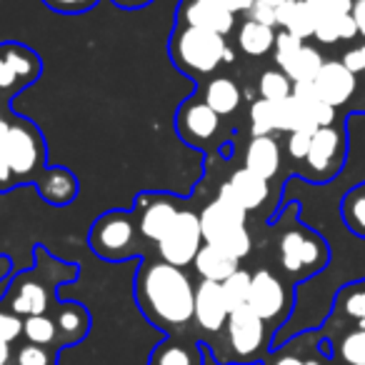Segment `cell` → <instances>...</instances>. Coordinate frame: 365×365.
Returning a JSON list of instances; mask_svg holds the SVG:
<instances>
[{
    "mask_svg": "<svg viewBox=\"0 0 365 365\" xmlns=\"http://www.w3.org/2000/svg\"><path fill=\"white\" fill-rule=\"evenodd\" d=\"M135 298L153 325L182 330L193 320L195 288L182 268L170 263H145L135 278Z\"/></svg>",
    "mask_w": 365,
    "mask_h": 365,
    "instance_id": "obj_1",
    "label": "cell"
},
{
    "mask_svg": "<svg viewBox=\"0 0 365 365\" xmlns=\"http://www.w3.org/2000/svg\"><path fill=\"white\" fill-rule=\"evenodd\" d=\"M200 218V230H203V240L210 245H218L235 260H243L253 248V240L248 233V210L233 198L228 185L223 182L218 198L210 200L203 208Z\"/></svg>",
    "mask_w": 365,
    "mask_h": 365,
    "instance_id": "obj_2",
    "label": "cell"
},
{
    "mask_svg": "<svg viewBox=\"0 0 365 365\" xmlns=\"http://www.w3.org/2000/svg\"><path fill=\"white\" fill-rule=\"evenodd\" d=\"M170 53L175 66L180 71L193 73V76H208V73L218 71L223 61L233 58L225 36L193 26H182L173 33Z\"/></svg>",
    "mask_w": 365,
    "mask_h": 365,
    "instance_id": "obj_3",
    "label": "cell"
},
{
    "mask_svg": "<svg viewBox=\"0 0 365 365\" xmlns=\"http://www.w3.org/2000/svg\"><path fill=\"white\" fill-rule=\"evenodd\" d=\"M6 150L11 160L13 175L18 180L33 178L46 163L43 138L28 120H13L6 128Z\"/></svg>",
    "mask_w": 365,
    "mask_h": 365,
    "instance_id": "obj_4",
    "label": "cell"
},
{
    "mask_svg": "<svg viewBox=\"0 0 365 365\" xmlns=\"http://www.w3.org/2000/svg\"><path fill=\"white\" fill-rule=\"evenodd\" d=\"M265 325L268 323L250 305H240V308L230 310L228 323H225V333H228V348L233 360L250 363V360L263 355Z\"/></svg>",
    "mask_w": 365,
    "mask_h": 365,
    "instance_id": "obj_5",
    "label": "cell"
},
{
    "mask_svg": "<svg viewBox=\"0 0 365 365\" xmlns=\"http://www.w3.org/2000/svg\"><path fill=\"white\" fill-rule=\"evenodd\" d=\"M203 230H200V218L193 210H178L175 223L165 233V238L158 243L160 258L178 268H185L193 263L198 250L203 248Z\"/></svg>",
    "mask_w": 365,
    "mask_h": 365,
    "instance_id": "obj_6",
    "label": "cell"
},
{
    "mask_svg": "<svg viewBox=\"0 0 365 365\" xmlns=\"http://www.w3.org/2000/svg\"><path fill=\"white\" fill-rule=\"evenodd\" d=\"M328 260V250L325 243L318 235L308 233V230H288L280 238V263L288 273L293 275H310L320 270Z\"/></svg>",
    "mask_w": 365,
    "mask_h": 365,
    "instance_id": "obj_7",
    "label": "cell"
},
{
    "mask_svg": "<svg viewBox=\"0 0 365 365\" xmlns=\"http://www.w3.org/2000/svg\"><path fill=\"white\" fill-rule=\"evenodd\" d=\"M135 223L125 213H108L91 230V248L106 260H120L133 250Z\"/></svg>",
    "mask_w": 365,
    "mask_h": 365,
    "instance_id": "obj_8",
    "label": "cell"
},
{
    "mask_svg": "<svg viewBox=\"0 0 365 365\" xmlns=\"http://www.w3.org/2000/svg\"><path fill=\"white\" fill-rule=\"evenodd\" d=\"M248 305L265 320V323H278L288 313V290L283 280L273 275L270 270H258L253 273V285H250Z\"/></svg>",
    "mask_w": 365,
    "mask_h": 365,
    "instance_id": "obj_9",
    "label": "cell"
},
{
    "mask_svg": "<svg viewBox=\"0 0 365 365\" xmlns=\"http://www.w3.org/2000/svg\"><path fill=\"white\" fill-rule=\"evenodd\" d=\"M343 150H345V140L338 128H333V125L318 128V130L313 133L308 158H305L310 178H315V180L333 178L340 168V160H343Z\"/></svg>",
    "mask_w": 365,
    "mask_h": 365,
    "instance_id": "obj_10",
    "label": "cell"
},
{
    "mask_svg": "<svg viewBox=\"0 0 365 365\" xmlns=\"http://www.w3.org/2000/svg\"><path fill=\"white\" fill-rule=\"evenodd\" d=\"M228 300L223 295L220 283L213 280H200L195 288V305H193V320L205 333H218L228 323Z\"/></svg>",
    "mask_w": 365,
    "mask_h": 365,
    "instance_id": "obj_11",
    "label": "cell"
},
{
    "mask_svg": "<svg viewBox=\"0 0 365 365\" xmlns=\"http://www.w3.org/2000/svg\"><path fill=\"white\" fill-rule=\"evenodd\" d=\"M220 115L205 101H190L178 113V133L190 145H203L218 133Z\"/></svg>",
    "mask_w": 365,
    "mask_h": 365,
    "instance_id": "obj_12",
    "label": "cell"
},
{
    "mask_svg": "<svg viewBox=\"0 0 365 365\" xmlns=\"http://www.w3.org/2000/svg\"><path fill=\"white\" fill-rule=\"evenodd\" d=\"M313 86L328 106L340 108L343 103H348L353 98L358 81H355V73H350L340 61H325L320 73L315 76Z\"/></svg>",
    "mask_w": 365,
    "mask_h": 365,
    "instance_id": "obj_13",
    "label": "cell"
},
{
    "mask_svg": "<svg viewBox=\"0 0 365 365\" xmlns=\"http://www.w3.org/2000/svg\"><path fill=\"white\" fill-rule=\"evenodd\" d=\"M182 23L218 33V36H228L235 28V13H230L228 8L213 3V0H188L182 6Z\"/></svg>",
    "mask_w": 365,
    "mask_h": 365,
    "instance_id": "obj_14",
    "label": "cell"
},
{
    "mask_svg": "<svg viewBox=\"0 0 365 365\" xmlns=\"http://www.w3.org/2000/svg\"><path fill=\"white\" fill-rule=\"evenodd\" d=\"M228 190L233 193V198L238 200L240 205H243L245 210H255L260 208V205L268 200L270 195V185L265 178L255 175L253 170H248V168H240V170H235L233 175L228 178Z\"/></svg>",
    "mask_w": 365,
    "mask_h": 365,
    "instance_id": "obj_15",
    "label": "cell"
},
{
    "mask_svg": "<svg viewBox=\"0 0 365 365\" xmlns=\"http://www.w3.org/2000/svg\"><path fill=\"white\" fill-rule=\"evenodd\" d=\"M245 165L248 170H253L255 175L270 178L278 175L280 170V148L278 143L273 140L270 135H260V138H250L248 148H245Z\"/></svg>",
    "mask_w": 365,
    "mask_h": 365,
    "instance_id": "obj_16",
    "label": "cell"
},
{
    "mask_svg": "<svg viewBox=\"0 0 365 365\" xmlns=\"http://www.w3.org/2000/svg\"><path fill=\"white\" fill-rule=\"evenodd\" d=\"M178 218V208L168 198H158L153 203H145L140 218H138V230H140L143 238L153 240V243H160L165 238V233L170 230V225Z\"/></svg>",
    "mask_w": 365,
    "mask_h": 365,
    "instance_id": "obj_17",
    "label": "cell"
},
{
    "mask_svg": "<svg viewBox=\"0 0 365 365\" xmlns=\"http://www.w3.org/2000/svg\"><path fill=\"white\" fill-rule=\"evenodd\" d=\"M195 270L203 280H213V283H223L228 275H233L238 270V260L233 255H228L218 245L203 243V248L198 250L193 260Z\"/></svg>",
    "mask_w": 365,
    "mask_h": 365,
    "instance_id": "obj_18",
    "label": "cell"
},
{
    "mask_svg": "<svg viewBox=\"0 0 365 365\" xmlns=\"http://www.w3.org/2000/svg\"><path fill=\"white\" fill-rule=\"evenodd\" d=\"M278 26L285 33L300 38H313L315 33V13L310 11L308 0H285L278 11Z\"/></svg>",
    "mask_w": 365,
    "mask_h": 365,
    "instance_id": "obj_19",
    "label": "cell"
},
{
    "mask_svg": "<svg viewBox=\"0 0 365 365\" xmlns=\"http://www.w3.org/2000/svg\"><path fill=\"white\" fill-rule=\"evenodd\" d=\"M38 188L51 205H68L78 193V180L66 168H53L38 180Z\"/></svg>",
    "mask_w": 365,
    "mask_h": 365,
    "instance_id": "obj_20",
    "label": "cell"
},
{
    "mask_svg": "<svg viewBox=\"0 0 365 365\" xmlns=\"http://www.w3.org/2000/svg\"><path fill=\"white\" fill-rule=\"evenodd\" d=\"M56 325H58V340L61 343H78L81 338H86L88 325H91V315L83 305L78 303H66L58 308L56 313Z\"/></svg>",
    "mask_w": 365,
    "mask_h": 365,
    "instance_id": "obj_21",
    "label": "cell"
},
{
    "mask_svg": "<svg viewBox=\"0 0 365 365\" xmlns=\"http://www.w3.org/2000/svg\"><path fill=\"white\" fill-rule=\"evenodd\" d=\"M48 310V290L43 288V283L36 280H26L21 283L11 295V313L16 315H46Z\"/></svg>",
    "mask_w": 365,
    "mask_h": 365,
    "instance_id": "obj_22",
    "label": "cell"
},
{
    "mask_svg": "<svg viewBox=\"0 0 365 365\" xmlns=\"http://www.w3.org/2000/svg\"><path fill=\"white\" fill-rule=\"evenodd\" d=\"M0 53H3V58L8 61V66L13 68L18 81L23 83V88L31 86V83L41 76V58H38L31 48L21 46V43H6V46H0Z\"/></svg>",
    "mask_w": 365,
    "mask_h": 365,
    "instance_id": "obj_23",
    "label": "cell"
},
{
    "mask_svg": "<svg viewBox=\"0 0 365 365\" xmlns=\"http://www.w3.org/2000/svg\"><path fill=\"white\" fill-rule=\"evenodd\" d=\"M275 46V31L270 26H263V23L248 21L240 26L238 31V48L250 58H260L268 51H273Z\"/></svg>",
    "mask_w": 365,
    "mask_h": 365,
    "instance_id": "obj_24",
    "label": "cell"
},
{
    "mask_svg": "<svg viewBox=\"0 0 365 365\" xmlns=\"http://www.w3.org/2000/svg\"><path fill=\"white\" fill-rule=\"evenodd\" d=\"M203 101L208 103L218 115H230V113H235L240 106V91L230 78H213V81L205 86Z\"/></svg>",
    "mask_w": 365,
    "mask_h": 365,
    "instance_id": "obj_25",
    "label": "cell"
},
{
    "mask_svg": "<svg viewBox=\"0 0 365 365\" xmlns=\"http://www.w3.org/2000/svg\"><path fill=\"white\" fill-rule=\"evenodd\" d=\"M323 63L325 61H323V56H320L318 48L303 43V48L290 58V63L283 68V73L293 83H313L315 76L320 73V68H323Z\"/></svg>",
    "mask_w": 365,
    "mask_h": 365,
    "instance_id": "obj_26",
    "label": "cell"
},
{
    "mask_svg": "<svg viewBox=\"0 0 365 365\" xmlns=\"http://www.w3.org/2000/svg\"><path fill=\"white\" fill-rule=\"evenodd\" d=\"M315 41L325 43V46H333L338 41H353L358 38V26H355L353 16H338V18H318L315 21Z\"/></svg>",
    "mask_w": 365,
    "mask_h": 365,
    "instance_id": "obj_27",
    "label": "cell"
},
{
    "mask_svg": "<svg viewBox=\"0 0 365 365\" xmlns=\"http://www.w3.org/2000/svg\"><path fill=\"white\" fill-rule=\"evenodd\" d=\"M150 365H200V355L193 345L168 340L153 350Z\"/></svg>",
    "mask_w": 365,
    "mask_h": 365,
    "instance_id": "obj_28",
    "label": "cell"
},
{
    "mask_svg": "<svg viewBox=\"0 0 365 365\" xmlns=\"http://www.w3.org/2000/svg\"><path fill=\"white\" fill-rule=\"evenodd\" d=\"M275 130H283V133H293V130H313L305 118V110L298 101L293 98L290 93L285 101L275 103ZM315 133V130H313Z\"/></svg>",
    "mask_w": 365,
    "mask_h": 365,
    "instance_id": "obj_29",
    "label": "cell"
},
{
    "mask_svg": "<svg viewBox=\"0 0 365 365\" xmlns=\"http://www.w3.org/2000/svg\"><path fill=\"white\" fill-rule=\"evenodd\" d=\"M340 213H343V220L355 235L365 238V182L355 185L348 195L343 198V205H340Z\"/></svg>",
    "mask_w": 365,
    "mask_h": 365,
    "instance_id": "obj_30",
    "label": "cell"
},
{
    "mask_svg": "<svg viewBox=\"0 0 365 365\" xmlns=\"http://www.w3.org/2000/svg\"><path fill=\"white\" fill-rule=\"evenodd\" d=\"M338 365H365V328H353L335 345Z\"/></svg>",
    "mask_w": 365,
    "mask_h": 365,
    "instance_id": "obj_31",
    "label": "cell"
},
{
    "mask_svg": "<svg viewBox=\"0 0 365 365\" xmlns=\"http://www.w3.org/2000/svg\"><path fill=\"white\" fill-rule=\"evenodd\" d=\"M250 285H253V275H250L248 270H243V268H238L233 275H228V278L220 283V288H223V295H225V300H228L230 310L240 308V305H248Z\"/></svg>",
    "mask_w": 365,
    "mask_h": 365,
    "instance_id": "obj_32",
    "label": "cell"
},
{
    "mask_svg": "<svg viewBox=\"0 0 365 365\" xmlns=\"http://www.w3.org/2000/svg\"><path fill=\"white\" fill-rule=\"evenodd\" d=\"M23 335L28 338V343L53 345L58 340L56 318H48V315H31V318L23 320Z\"/></svg>",
    "mask_w": 365,
    "mask_h": 365,
    "instance_id": "obj_33",
    "label": "cell"
},
{
    "mask_svg": "<svg viewBox=\"0 0 365 365\" xmlns=\"http://www.w3.org/2000/svg\"><path fill=\"white\" fill-rule=\"evenodd\" d=\"M258 91H260V98L270 103H278V101H285V98L293 93V81L285 76L283 71H265L258 81Z\"/></svg>",
    "mask_w": 365,
    "mask_h": 365,
    "instance_id": "obj_34",
    "label": "cell"
},
{
    "mask_svg": "<svg viewBox=\"0 0 365 365\" xmlns=\"http://www.w3.org/2000/svg\"><path fill=\"white\" fill-rule=\"evenodd\" d=\"M275 130V103L258 98V101L250 106V133L253 138L270 135Z\"/></svg>",
    "mask_w": 365,
    "mask_h": 365,
    "instance_id": "obj_35",
    "label": "cell"
},
{
    "mask_svg": "<svg viewBox=\"0 0 365 365\" xmlns=\"http://www.w3.org/2000/svg\"><path fill=\"white\" fill-rule=\"evenodd\" d=\"M340 308L348 318H353L358 323V328H365V280L350 285L348 290H343L340 295Z\"/></svg>",
    "mask_w": 365,
    "mask_h": 365,
    "instance_id": "obj_36",
    "label": "cell"
},
{
    "mask_svg": "<svg viewBox=\"0 0 365 365\" xmlns=\"http://www.w3.org/2000/svg\"><path fill=\"white\" fill-rule=\"evenodd\" d=\"M283 3L285 0H253V6H250V11H248V21L275 28L278 26V11Z\"/></svg>",
    "mask_w": 365,
    "mask_h": 365,
    "instance_id": "obj_37",
    "label": "cell"
},
{
    "mask_svg": "<svg viewBox=\"0 0 365 365\" xmlns=\"http://www.w3.org/2000/svg\"><path fill=\"white\" fill-rule=\"evenodd\" d=\"M305 41H300V38L290 36V33L280 31L278 36H275V46H273V56H275V63H278V68L283 71L285 66L290 63V58L295 56V53L303 48Z\"/></svg>",
    "mask_w": 365,
    "mask_h": 365,
    "instance_id": "obj_38",
    "label": "cell"
},
{
    "mask_svg": "<svg viewBox=\"0 0 365 365\" xmlns=\"http://www.w3.org/2000/svg\"><path fill=\"white\" fill-rule=\"evenodd\" d=\"M308 6L315 13V21H318V18L348 16L353 11V0H308Z\"/></svg>",
    "mask_w": 365,
    "mask_h": 365,
    "instance_id": "obj_39",
    "label": "cell"
},
{
    "mask_svg": "<svg viewBox=\"0 0 365 365\" xmlns=\"http://www.w3.org/2000/svg\"><path fill=\"white\" fill-rule=\"evenodd\" d=\"M16 365H53V355L46 350V345L28 343L23 348H18Z\"/></svg>",
    "mask_w": 365,
    "mask_h": 365,
    "instance_id": "obj_40",
    "label": "cell"
},
{
    "mask_svg": "<svg viewBox=\"0 0 365 365\" xmlns=\"http://www.w3.org/2000/svg\"><path fill=\"white\" fill-rule=\"evenodd\" d=\"M23 335V320L16 313L0 310V343H13Z\"/></svg>",
    "mask_w": 365,
    "mask_h": 365,
    "instance_id": "obj_41",
    "label": "cell"
},
{
    "mask_svg": "<svg viewBox=\"0 0 365 365\" xmlns=\"http://www.w3.org/2000/svg\"><path fill=\"white\" fill-rule=\"evenodd\" d=\"M310 140H313V130H293L288 138V153L295 160H305L310 150Z\"/></svg>",
    "mask_w": 365,
    "mask_h": 365,
    "instance_id": "obj_42",
    "label": "cell"
},
{
    "mask_svg": "<svg viewBox=\"0 0 365 365\" xmlns=\"http://www.w3.org/2000/svg\"><path fill=\"white\" fill-rule=\"evenodd\" d=\"M8 128V125H6ZM16 180L13 175L11 160H8V150H6V130H0V190H8Z\"/></svg>",
    "mask_w": 365,
    "mask_h": 365,
    "instance_id": "obj_43",
    "label": "cell"
},
{
    "mask_svg": "<svg viewBox=\"0 0 365 365\" xmlns=\"http://www.w3.org/2000/svg\"><path fill=\"white\" fill-rule=\"evenodd\" d=\"M43 3L58 13H86L96 6L98 0H43Z\"/></svg>",
    "mask_w": 365,
    "mask_h": 365,
    "instance_id": "obj_44",
    "label": "cell"
},
{
    "mask_svg": "<svg viewBox=\"0 0 365 365\" xmlns=\"http://www.w3.org/2000/svg\"><path fill=\"white\" fill-rule=\"evenodd\" d=\"M340 63H343L350 73H355V76L363 73L365 71V43H360V46H355V48H348V51L343 53V58H340Z\"/></svg>",
    "mask_w": 365,
    "mask_h": 365,
    "instance_id": "obj_45",
    "label": "cell"
},
{
    "mask_svg": "<svg viewBox=\"0 0 365 365\" xmlns=\"http://www.w3.org/2000/svg\"><path fill=\"white\" fill-rule=\"evenodd\" d=\"M21 88H23V83L18 81L13 68L8 66V61L3 58V53H0V93H13V91H21Z\"/></svg>",
    "mask_w": 365,
    "mask_h": 365,
    "instance_id": "obj_46",
    "label": "cell"
},
{
    "mask_svg": "<svg viewBox=\"0 0 365 365\" xmlns=\"http://www.w3.org/2000/svg\"><path fill=\"white\" fill-rule=\"evenodd\" d=\"M350 16H353L355 26H358V36L365 38V0H353V11H350Z\"/></svg>",
    "mask_w": 365,
    "mask_h": 365,
    "instance_id": "obj_47",
    "label": "cell"
},
{
    "mask_svg": "<svg viewBox=\"0 0 365 365\" xmlns=\"http://www.w3.org/2000/svg\"><path fill=\"white\" fill-rule=\"evenodd\" d=\"M220 6H225L230 13H248L253 0H220Z\"/></svg>",
    "mask_w": 365,
    "mask_h": 365,
    "instance_id": "obj_48",
    "label": "cell"
},
{
    "mask_svg": "<svg viewBox=\"0 0 365 365\" xmlns=\"http://www.w3.org/2000/svg\"><path fill=\"white\" fill-rule=\"evenodd\" d=\"M270 365H305V360L295 358V355H283V358H278L275 363H270Z\"/></svg>",
    "mask_w": 365,
    "mask_h": 365,
    "instance_id": "obj_49",
    "label": "cell"
},
{
    "mask_svg": "<svg viewBox=\"0 0 365 365\" xmlns=\"http://www.w3.org/2000/svg\"><path fill=\"white\" fill-rule=\"evenodd\" d=\"M11 360V343H0V365H8Z\"/></svg>",
    "mask_w": 365,
    "mask_h": 365,
    "instance_id": "obj_50",
    "label": "cell"
},
{
    "mask_svg": "<svg viewBox=\"0 0 365 365\" xmlns=\"http://www.w3.org/2000/svg\"><path fill=\"white\" fill-rule=\"evenodd\" d=\"M113 3L120 8H138V6H145L148 0H113Z\"/></svg>",
    "mask_w": 365,
    "mask_h": 365,
    "instance_id": "obj_51",
    "label": "cell"
},
{
    "mask_svg": "<svg viewBox=\"0 0 365 365\" xmlns=\"http://www.w3.org/2000/svg\"><path fill=\"white\" fill-rule=\"evenodd\" d=\"M6 125H8V120L3 118V108H0V130H6Z\"/></svg>",
    "mask_w": 365,
    "mask_h": 365,
    "instance_id": "obj_52",
    "label": "cell"
},
{
    "mask_svg": "<svg viewBox=\"0 0 365 365\" xmlns=\"http://www.w3.org/2000/svg\"><path fill=\"white\" fill-rule=\"evenodd\" d=\"M305 365H323V363H318V360H305Z\"/></svg>",
    "mask_w": 365,
    "mask_h": 365,
    "instance_id": "obj_53",
    "label": "cell"
},
{
    "mask_svg": "<svg viewBox=\"0 0 365 365\" xmlns=\"http://www.w3.org/2000/svg\"><path fill=\"white\" fill-rule=\"evenodd\" d=\"M213 3H220V0H213Z\"/></svg>",
    "mask_w": 365,
    "mask_h": 365,
    "instance_id": "obj_54",
    "label": "cell"
}]
</instances>
